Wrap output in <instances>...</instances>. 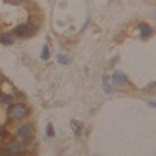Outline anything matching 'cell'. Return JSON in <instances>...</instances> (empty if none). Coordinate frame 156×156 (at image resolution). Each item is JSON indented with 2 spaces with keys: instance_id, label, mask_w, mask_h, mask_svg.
<instances>
[{
  "instance_id": "obj_1",
  "label": "cell",
  "mask_w": 156,
  "mask_h": 156,
  "mask_svg": "<svg viewBox=\"0 0 156 156\" xmlns=\"http://www.w3.org/2000/svg\"><path fill=\"white\" fill-rule=\"evenodd\" d=\"M9 116H11V119H14V120H21V119H24L27 114H28V108L24 105H13L11 108L8 109Z\"/></svg>"
},
{
  "instance_id": "obj_14",
  "label": "cell",
  "mask_w": 156,
  "mask_h": 156,
  "mask_svg": "<svg viewBox=\"0 0 156 156\" xmlns=\"http://www.w3.org/2000/svg\"><path fill=\"white\" fill-rule=\"evenodd\" d=\"M150 106H153V108H156V102H150Z\"/></svg>"
},
{
  "instance_id": "obj_3",
  "label": "cell",
  "mask_w": 156,
  "mask_h": 156,
  "mask_svg": "<svg viewBox=\"0 0 156 156\" xmlns=\"http://www.w3.org/2000/svg\"><path fill=\"white\" fill-rule=\"evenodd\" d=\"M17 136H19V139H22V141H27V139H30L33 136V128L30 127V125H22V127L19 128V131H17Z\"/></svg>"
},
{
  "instance_id": "obj_10",
  "label": "cell",
  "mask_w": 156,
  "mask_h": 156,
  "mask_svg": "<svg viewBox=\"0 0 156 156\" xmlns=\"http://www.w3.org/2000/svg\"><path fill=\"white\" fill-rule=\"evenodd\" d=\"M41 56H42V59H48V47H47V45H44V48H42Z\"/></svg>"
},
{
  "instance_id": "obj_9",
  "label": "cell",
  "mask_w": 156,
  "mask_h": 156,
  "mask_svg": "<svg viewBox=\"0 0 156 156\" xmlns=\"http://www.w3.org/2000/svg\"><path fill=\"white\" fill-rule=\"evenodd\" d=\"M103 89L108 94H111V86H109V83H108V78L106 77H103Z\"/></svg>"
},
{
  "instance_id": "obj_4",
  "label": "cell",
  "mask_w": 156,
  "mask_h": 156,
  "mask_svg": "<svg viewBox=\"0 0 156 156\" xmlns=\"http://www.w3.org/2000/svg\"><path fill=\"white\" fill-rule=\"evenodd\" d=\"M16 33H17L19 36H22V38H28V36H31L33 28L30 25H19L17 28H16Z\"/></svg>"
},
{
  "instance_id": "obj_6",
  "label": "cell",
  "mask_w": 156,
  "mask_h": 156,
  "mask_svg": "<svg viewBox=\"0 0 156 156\" xmlns=\"http://www.w3.org/2000/svg\"><path fill=\"white\" fill-rule=\"evenodd\" d=\"M139 28H141V33L144 36H150V35H153V30H151V27L150 25H147V24H141L139 25Z\"/></svg>"
},
{
  "instance_id": "obj_8",
  "label": "cell",
  "mask_w": 156,
  "mask_h": 156,
  "mask_svg": "<svg viewBox=\"0 0 156 156\" xmlns=\"http://www.w3.org/2000/svg\"><path fill=\"white\" fill-rule=\"evenodd\" d=\"M0 102H2L3 105H13V97L11 95H2V98H0Z\"/></svg>"
},
{
  "instance_id": "obj_5",
  "label": "cell",
  "mask_w": 156,
  "mask_h": 156,
  "mask_svg": "<svg viewBox=\"0 0 156 156\" xmlns=\"http://www.w3.org/2000/svg\"><path fill=\"white\" fill-rule=\"evenodd\" d=\"M112 81H114L116 86H120V84H125L127 83V77H125L122 72H114V77H112Z\"/></svg>"
},
{
  "instance_id": "obj_13",
  "label": "cell",
  "mask_w": 156,
  "mask_h": 156,
  "mask_svg": "<svg viewBox=\"0 0 156 156\" xmlns=\"http://www.w3.org/2000/svg\"><path fill=\"white\" fill-rule=\"evenodd\" d=\"M11 3H14V5H22V3H25V0H11Z\"/></svg>"
},
{
  "instance_id": "obj_15",
  "label": "cell",
  "mask_w": 156,
  "mask_h": 156,
  "mask_svg": "<svg viewBox=\"0 0 156 156\" xmlns=\"http://www.w3.org/2000/svg\"><path fill=\"white\" fill-rule=\"evenodd\" d=\"M2 136H3V131H2V130H0V137H2Z\"/></svg>"
},
{
  "instance_id": "obj_11",
  "label": "cell",
  "mask_w": 156,
  "mask_h": 156,
  "mask_svg": "<svg viewBox=\"0 0 156 156\" xmlns=\"http://www.w3.org/2000/svg\"><path fill=\"white\" fill-rule=\"evenodd\" d=\"M47 134H48V137H53V127H52V123H48L47 125Z\"/></svg>"
},
{
  "instance_id": "obj_2",
  "label": "cell",
  "mask_w": 156,
  "mask_h": 156,
  "mask_svg": "<svg viewBox=\"0 0 156 156\" xmlns=\"http://www.w3.org/2000/svg\"><path fill=\"white\" fill-rule=\"evenodd\" d=\"M3 155H19L21 153V144L17 141H11L5 145V148L2 150Z\"/></svg>"
},
{
  "instance_id": "obj_7",
  "label": "cell",
  "mask_w": 156,
  "mask_h": 156,
  "mask_svg": "<svg viewBox=\"0 0 156 156\" xmlns=\"http://www.w3.org/2000/svg\"><path fill=\"white\" fill-rule=\"evenodd\" d=\"M2 42H5V44H13V42H14V35H13V33H6L2 38Z\"/></svg>"
},
{
  "instance_id": "obj_12",
  "label": "cell",
  "mask_w": 156,
  "mask_h": 156,
  "mask_svg": "<svg viewBox=\"0 0 156 156\" xmlns=\"http://www.w3.org/2000/svg\"><path fill=\"white\" fill-rule=\"evenodd\" d=\"M58 59H59V62H61V64H67V62H69V59L66 58V56H58Z\"/></svg>"
}]
</instances>
